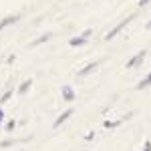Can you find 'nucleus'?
Listing matches in <instances>:
<instances>
[{
    "instance_id": "nucleus-1",
    "label": "nucleus",
    "mask_w": 151,
    "mask_h": 151,
    "mask_svg": "<svg viewBox=\"0 0 151 151\" xmlns=\"http://www.w3.org/2000/svg\"><path fill=\"white\" fill-rule=\"evenodd\" d=\"M133 18H135V14H131V16H127V18H125V20H121L119 24H115V26H113V28H111V30L105 35V40H111V38H115V36L119 35V32H121V30H123V28H125V26H127L131 20H133Z\"/></svg>"
},
{
    "instance_id": "nucleus-2",
    "label": "nucleus",
    "mask_w": 151,
    "mask_h": 151,
    "mask_svg": "<svg viewBox=\"0 0 151 151\" xmlns=\"http://www.w3.org/2000/svg\"><path fill=\"white\" fill-rule=\"evenodd\" d=\"M60 97H63V101H75L77 93H75V89L70 85H63L60 87Z\"/></svg>"
},
{
    "instance_id": "nucleus-3",
    "label": "nucleus",
    "mask_w": 151,
    "mask_h": 151,
    "mask_svg": "<svg viewBox=\"0 0 151 151\" xmlns=\"http://www.w3.org/2000/svg\"><path fill=\"white\" fill-rule=\"evenodd\" d=\"M145 57H147V52H145V50H141V52H137L131 60H127V65H125V67H127V69H135V67H139L141 63L145 60Z\"/></svg>"
},
{
    "instance_id": "nucleus-4",
    "label": "nucleus",
    "mask_w": 151,
    "mask_h": 151,
    "mask_svg": "<svg viewBox=\"0 0 151 151\" xmlns=\"http://www.w3.org/2000/svg\"><path fill=\"white\" fill-rule=\"evenodd\" d=\"M73 113H75V109H73V107H69L67 111H63V113L58 115V119L55 121V123H52V127H55V129H58L60 125H63V123H65V121H67V119H69L70 115H73Z\"/></svg>"
},
{
    "instance_id": "nucleus-5",
    "label": "nucleus",
    "mask_w": 151,
    "mask_h": 151,
    "mask_svg": "<svg viewBox=\"0 0 151 151\" xmlns=\"http://www.w3.org/2000/svg\"><path fill=\"white\" fill-rule=\"evenodd\" d=\"M18 18H20L18 14H10V16H6V18H2V20H0V32H2L6 26H10V24L18 22Z\"/></svg>"
},
{
    "instance_id": "nucleus-6",
    "label": "nucleus",
    "mask_w": 151,
    "mask_h": 151,
    "mask_svg": "<svg viewBox=\"0 0 151 151\" xmlns=\"http://www.w3.org/2000/svg\"><path fill=\"white\" fill-rule=\"evenodd\" d=\"M97 67H99V60H95V63H89V65H87L85 69H81L79 73H77V77H81V79H83V77H87L89 73H93Z\"/></svg>"
},
{
    "instance_id": "nucleus-7",
    "label": "nucleus",
    "mask_w": 151,
    "mask_h": 151,
    "mask_svg": "<svg viewBox=\"0 0 151 151\" xmlns=\"http://www.w3.org/2000/svg\"><path fill=\"white\" fill-rule=\"evenodd\" d=\"M69 45L70 47H83V45H87V38L85 36H73L69 40Z\"/></svg>"
},
{
    "instance_id": "nucleus-8",
    "label": "nucleus",
    "mask_w": 151,
    "mask_h": 151,
    "mask_svg": "<svg viewBox=\"0 0 151 151\" xmlns=\"http://www.w3.org/2000/svg\"><path fill=\"white\" fill-rule=\"evenodd\" d=\"M149 85H151V73L147 75V77H145V79H141V83L137 85V89H139V91H141V89H147Z\"/></svg>"
},
{
    "instance_id": "nucleus-9",
    "label": "nucleus",
    "mask_w": 151,
    "mask_h": 151,
    "mask_svg": "<svg viewBox=\"0 0 151 151\" xmlns=\"http://www.w3.org/2000/svg\"><path fill=\"white\" fill-rule=\"evenodd\" d=\"M30 85H32V81H30V79H28V81H24L22 85L18 87V95H24L26 91H28V89H30Z\"/></svg>"
},
{
    "instance_id": "nucleus-10",
    "label": "nucleus",
    "mask_w": 151,
    "mask_h": 151,
    "mask_svg": "<svg viewBox=\"0 0 151 151\" xmlns=\"http://www.w3.org/2000/svg\"><path fill=\"white\" fill-rule=\"evenodd\" d=\"M121 121H123V119H117V121H105L103 125H105V129H115V127L121 125Z\"/></svg>"
},
{
    "instance_id": "nucleus-11",
    "label": "nucleus",
    "mask_w": 151,
    "mask_h": 151,
    "mask_svg": "<svg viewBox=\"0 0 151 151\" xmlns=\"http://www.w3.org/2000/svg\"><path fill=\"white\" fill-rule=\"evenodd\" d=\"M48 38H50V35H42V36H38L36 40H32V42H30V47H38L40 42H47Z\"/></svg>"
},
{
    "instance_id": "nucleus-12",
    "label": "nucleus",
    "mask_w": 151,
    "mask_h": 151,
    "mask_svg": "<svg viewBox=\"0 0 151 151\" xmlns=\"http://www.w3.org/2000/svg\"><path fill=\"white\" fill-rule=\"evenodd\" d=\"M14 143H16V139H4V141H0V147H10Z\"/></svg>"
},
{
    "instance_id": "nucleus-13",
    "label": "nucleus",
    "mask_w": 151,
    "mask_h": 151,
    "mask_svg": "<svg viewBox=\"0 0 151 151\" xmlns=\"http://www.w3.org/2000/svg\"><path fill=\"white\" fill-rule=\"evenodd\" d=\"M10 97H12V91H6V93L2 95V99H0V105H2V103H6V101H8Z\"/></svg>"
},
{
    "instance_id": "nucleus-14",
    "label": "nucleus",
    "mask_w": 151,
    "mask_h": 151,
    "mask_svg": "<svg viewBox=\"0 0 151 151\" xmlns=\"http://www.w3.org/2000/svg\"><path fill=\"white\" fill-rule=\"evenodd\" d=\"M14 127H16V121H14V119H10V121L6 123V131H14Z\"/></svg>"
},
{
    "instance_id": "nucleus-15",
    "label": "nucleus",
    "mask_w": 151,
    "mask_h": 151,
    "mask_svg": "<svg viewBox=\"0 0 151 151\" xmlns=\"http://www.w3.org/2000/svg\"><path fill=\"white\" fill-rule=\"evenodd\" d=\"M143 151H151V141H145L143 143Z\"/></svg>"
},
{
    "instance_id": "nucleus-16",
    "label": "nucleus",
    "mask_w": 151,
    "mask_h": 151,
    "mask_svg": "<svg viewBox=\"0 0 151 151\" xmlns=\"http://www.w3.org/2000/svg\"><path fill=\"white\" fill-rule=\"evenodd\" d=\"M91 35H93V30H91V28H87V30H85V32H83L81 36H85V38H89Z\"/></svg>"
},
{
    "instance_id": "nucleus-17",
    "label": "nucleus",
    "mask_w": 151,
    "mask_h": 151,
    "mask_svg": "<svg viewBox=\"0 0 151 151\" xmlns=\"http://www.w3.org/2000/svg\"><path fill=\"white\" fill-rule=\"evenodd\" d=\"M149 2H151V0H139V6H147Z\"/></svg>"
},
{
    "instance_id": "nucleus-18",
    "label": "nucleus",
    "mask_w": 151,
    "mask_h": 151,
    "mask_svg": "<svg viewBox=\"0 0 151 151\" xmlns=\"http://www.w3.org/2000/svg\"><path fill=\"white\" fill-rule=\"evenodd\" d=\"M2 117H4V115H2V109H0V121H2Z\"/></svg>"
},
{
    "instance_id": "nucleus-19",
    "label": "nucleus",
    "mask_w": 151,
    "mask_h": 151,
    "mask_svg": "<svg viewBox=\"0 0 151 151\" xmlns=\"http://www.w3.org/2000/svg\"><path fill=\"white\" fill-rule=\"evenodd\" d=\"M147 28H151V20H149V22H147Z\"/></svg>"
}]
</instances>
